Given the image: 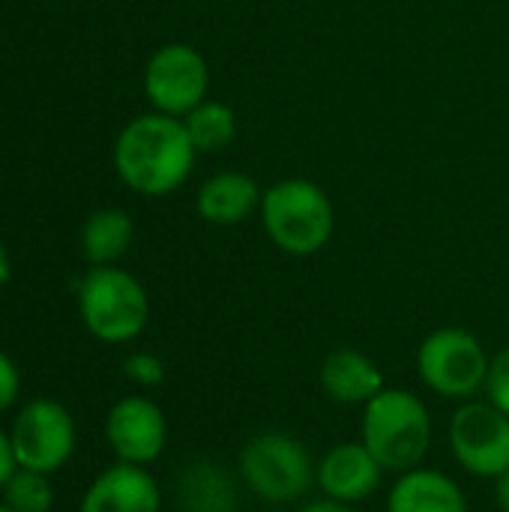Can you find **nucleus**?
<instances>
[{
    "label": "nucleus",
    "instance_id": "obj_1",
    "mask_svg": "<svg viewBox=\"0 0 509 512\" xmlns=\"http://www.w3.org/2000/svg\"><path fill=\"white\" fill-rule=\"evenodd\" d=\"M195 153L183 120L171 114H144L120 132L114 165L135 192L168 195L189 177Z\"/></svg>",
    "mask_w": 509,
    "mask_h": 512
},
{
    "label": "nucleus",
    "instance_id": "obj_2",
    "mask_svg": "<svg viewBox=\"0 0 509 512\" xmlns=\"http://www.w3.org/2000/svg\"><path fill=\"white\" fill-rule=\"evenodd\" d=\"M435 423L426 402L405 387H384L363 405L360 441L372 450L387 474L420 468L432 450Z\"/></svg>",
    "mask_w": 509,
    "mask_h": 512
},
{
    "label": "nucleus",
    "instance_id": "obj_3",
    "mask_svg": "<svg viewBox=\"0 0 509 512\" xmlns=\"http://www.w3.org/2000/svg\"><path fill=\"white\" fill-rule=\"evenodd\" d=\"M315 468L309 447L291 432H258L252 435L237 456V471L246 489L267 504H297L315 486Z\"/></svg>",
    "mask_w": 509,
    "mask_h": 512
},
{
    "label": "nucleus",
    "instance_id": "obj_4",
    "mask_svg": "<svg viewBox=\"0 0 509 512\" xmlns=\"http://www.w3.org/2000/svg\"><path fill=\"white\" fill-rule=\"evenodd\" d=\"M261 222L276 249L306 258L330 243L336 213L318 183L279 180L261 198Z\"/></svg>",
    "mask_w": 509,
    "mask_h": 512
},
{
    "label": "nucleus",
    "instance_id": "obj_5",
    "mask_svg": "<svg viewBox=\"0 0 509 512\" xmlns=\"http://www.w3.org/2000/svg\"><path fill=\"white\" fill-rule=\"evenodd\" d=\"M78 309L84 327L108 345L132 342L150 321V300L144 285L114 264L93 267L81 279Z\"/></svg>",
    "mask_w": 509,
    "mask_h": 512
},
{
    "label": "nucleus",
    "instance_id": "obj_6",
    "mask_svg": "<svg viewBox=\"0 0 509 512\" xmlns=\"http://www.w3.org/2000/svg\"><path fill=\"white\" fill-rule=\"evenodd\" d=\"M492 357L486 345L462 327H438L417 348V375L423 387L450 402H468L486 393Z\"/></svg>",
    "mask_w": 509,
    "mask_h": 512
},
{
    "label": "nucleus",
    "instance_id": "obj_7",
    "mask_svg": "<svg viewBox=\"0 0 509 512\" xmlns=\"http://www.w3.org/2000/svg\"><path fill=\"white\" fill-rule=\"evenodd\" d=\"M447 444L456 465L480 480L509 471V417L489 399H468L450 417Z\"/></svg>",
    "mask_w": 509,
    "mask_h": 512
},
{
    "label": "nucleus",
    "instance_id": "obj_8",
    "mask_svg": "<svg viewBox=\"0 0 509 512\" xmlns=\"http://www.w3.org/2000/svg\"><path fill=\"white\" fill-rule=\"evenodd\" d=\"M18 468L57 474L75 453V420L54 399L27 402L9 429Z\"/></svg>",
    "mask_w": 509,
    "mask_h": 512
},
{
    "label": "nucleus",
    "instance_id": "obj_9",
    "mask_svg": "<svg viewBox=\"0 0 509 512\" xmlns=\"http://www.w3.org/2000/svg\"><path fill=\"white\" fill-rule=\"evenodd\" d=\"M207 84H210V72L204 57L183 42H171L162 45L144 72V90L150 96V102L159 108V114H189L192 108H198L207 96Z\"/></svg>",
    "mask_w": 509,
    "mask_h": 512
},
{
    "label": "nucleus",
    "instance_id": "obj_10",
    "mask_svg": "<svg viewBox=\"0 0 509 512\" xmlns=\"http://www.w3.org/2000/svg\"><path fill=\"white\" fill-rule=\"evenodd\" d=\"M105 438L117 462L147 468L165 453L168 444L165 411L147 396H123L105 417Z\"/></svg>",
    "mask_w": 509,
    "mask_h": 512
},
{
    "label": "nucleus",
    "instance_id": "obj_11",
    "mask_svg": "<svg viewBox=\"0 0 509 512\" xmlns=\"http://www.w3.org/2000/svg\"><path fill=\"white\" fill-rule=\"evenodd\" d=\"M384 474L387 471L363 441H342L318 459L315 486L324 498L357 507L381 489Z\"/></svg>",
    "mask_w": 509,
    "mask_h": 512
},
{
    "label": "nucleus",
    "instance_id": "obj_12",
    "mask_svg": "<svg viewBox=\"0 0 509 512\" xmlns=\"http://www.w3.org/2000/svg\"><path fill=\"white\" fill-rule=\"evenodd\" d=\"M162 492L156 477L129 462H114L93 477L78 512H159Z\"/></svg>",
    "mask_w": 509,
    "mask_h": 512
},
{
    "label": "nucleus",
    "instance_id": "obj_13",
    "mask_svg": "<svg viewBox=\"0 0 509 512\" xmlns=\"http://www.w3.org/2000/svg\"><path fill=\"white\" fill-rule=\"evenodd\" d=\"M318 384L324 390V396L336 405H366L372 402L384 387V372L381 366L357 351V348H336L324 357L321 369H318Z\"/></svg>",
    "mask_w": 509,
    "mask_h": 512
},
{
    "label": "nucleus",
    "instance_id": "obj_14",
    "mask_svg": "<svg viewBox=\"0 0 509 512\" xmlns=\"http://www.w3.org/2000/svg\"><path fill=\"white\" fill-rule=\"evenodd\" d=\"M387 512H471L462 486L435 468H411L396 474L387 492Z\"/></svg>",
    "mask_w": 509,
    "mask_h": 512
},
{
    "label": "nucleus",
    "instance_id": "obj_15",
    "mask_svg": "<svg viewBox=\"0 0 509 512\" xmlns=\"http://www.w3.org/2000/svg\"><path fill=\"white\" fill-rule=\"evenodd\" d=\"M261 186L240 171H222L198 189V216L210 225H240L261 210Z\"/></svg>",
    "mask_w": 509,
    "mask_h": 512
},
{
    "label": "nucleus",
    "instance_id": "obj_16",
    "mask_svg": "<svg viewBox=\"0 0 509 512\" xmlns=\"http://www.w3.org/2000/svg\"><path fill=\"white\" fill-rule=\"evenodd\" d=\"M132 234H135V225H132L129 213L108 207L87 219V225L81 231V246H84V255L96 267H105L126 255V249L132 246Z\"/></svg>",
    "mask_w": 509,
    "mask_h": 512
},
{
    "label": "nucleus",
    "instance_id": "obj_17",
    "mask_svg": "<svg viewBox=\"0 0 509 512\" xmlns=\"http://www.w3.org/2000/svg\"><path fill=\"white\" fill-rule=\"evenodd\" d=\"M183 126H186L198 153L225 150L237 138V117L222 102H201L198 108H192L186 114Z\"/></svg>",
    "mask_w": 509,
    "mask_h": 512
},
{
    "label": "nucleus",
    "instance_id": "obj_18",
    "mask_svg": "<svg viewBox=\"0 0 509 512\" xmlns=\"http://www.w3.org/2000/svg\"><path fill=\"white\" fill-rule=\"evenodd\" d=\"M180 495L192 512H228L231 507V486L222 474L210 471V465H192Z\"/></svg>",
    "mask_w": 509,
    "mask_h": 512
},
{
    "label": "nucleus",
    "instance_id": "obj_19",
    "mask_svg": "<svg viewBox=\"0 0 509 512\" xmlns=\"http://www.w3.org/2000/svg\"><path fill=\"white\" fill-rule=\"evenodd\" d=\"M0 495H3V507H9L12 512H51L54 507V489L48 474L27 471V468H15V474L6 480Z\"/></svg>",
    "mask_w": 509,
    "mask_h": 512
},
{
    "label": "nucleus",
    "instance_id": "obj_20",
    "mask_svg": "<svg viewBox=\"0 0 509 512\" xmlns=\"http://www.w3.org/2000/svg\"><path fill=\"white\" fill-rule=\"evenodd\" d=\"M123 375H126L135 387L153 390V387H162V384H165L168 369H165V363H162L156 354H150V351H135V354H129V357L123 360Z\"/></svg>",
    "mask_w": 509,
    "mask_h": 512
},
{
    "label": "nucleus",
    "instance_id": "obj_21",
    "mask_svg": "<svg viewBox=\"0 0 509 512\" xmlns=\"http://www.w3.org/2000/svg\"><path fill=\"white\" fill-rule=\"evenodd\" d=\"M483 396L509 417V345L492 357V369H489V381H486Z\"/></svg>",
    "mask_w": 509,
    "mask_h": 512
},
{
    "label": "nucleus",
    "instance_id": "obj_22",
    "mask_svg": "<svg viewBox=\"0 0 509 512\" xmlns=\"http://www.w3.org/2000/svg\"><path fill=\"white\" fill-rule=\"evenodd\" d=\"M21 393V375L9 354L0 351V414H6Z\"/></svg>",
    "mask_w": 509,
    "mask_h": 512
},
{
    "label": "nucleus",
    "instance_id": "obj_23",
    "mask_svg": "<svg viewBox=\"0 0 509 512\" xmlns=\"http://www.w3.org/2000/svg\"><path fill=\"white\" fill-rule=\"evenodd\" d=\"M15 468H18V462H15V453H12V441H9V435L0 429V489H3L6 480L15 474Z\"/></svg>",
    "mask_w": 509,
    "mask_h": 512
},
{
    "label": "nucleus",
    "instance_id": "obj_24",
    "mask_svg": "<svg viewBox=\"0 0 509 512\" xmlns=\"http://www.w3.org/2000/svg\"><path fill=\"white\" fill-rule=\"evenodd\" d=\"M297 512H357L351 504H339V501H333V498H315V501H306L303 507Z\"/></svg>",
    "mask_w": 509,
    "mask_h": 512
},
{
    "label": "nucleus",
    "instance_id": "obj_25",
    "mask_svg": "<svg viewBox=\"0 0 509 512\" xmlns=\"http://www.w3.org/2000/svg\"><path fill=\"white\" fill-rule=\"evenodd\" d=\"M495 483V507L501 512H509V471H504Z\"/></svg>",
    "mask_w": 509,
    "mask_h": 512
},
{
    "label": "nucleus",
    "instance_id": "obj_26",
    "mask_svg": "<svg viewBox=\"0 0 509 512\" xmlns=\"http://www.w3.org/2000/svg\"><path fill=\"white\" fill-rule=\"evenodd\" d=\"M9 273H12V267H9V255H6V249H3V243H0V285L9 279Z\"/></svg>",
    "mask_w": 509,
    "mask_h": 512
},
{
    "label": "nucleus",
    "instance_id": "obj_27",
    "mask_svg": "<svg viewBox=\"0 0 509 512\" xmlns=\"http://www.w3.org/2000/svg\"><path fill=\"white\" fill-rule=\"evenodd\" d=\"M0 512H12V510H9V507H3V504H0Z\"/></svg>",
    "mask_w": 509,
    "mask_h": 512
}]
</instances>
